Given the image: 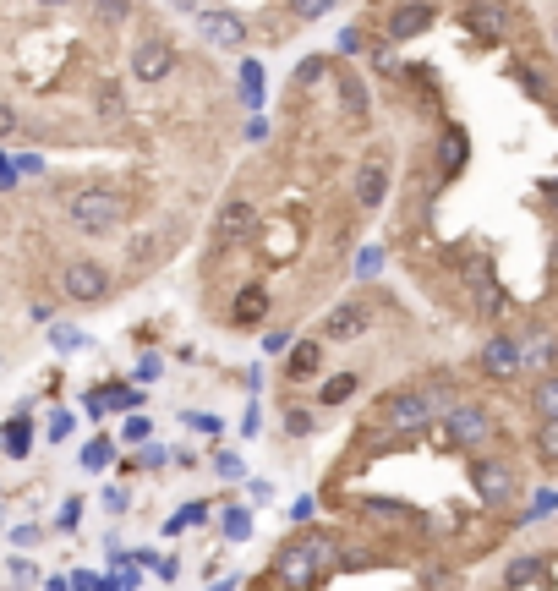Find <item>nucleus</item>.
<instances>
[{"label":"nucleus","mask_w":558,"mask_h":591,"mask_svg":"<svg viewBox=\"0 0 558 591\" xmlns=\"http://www.w3.org/2000/svg\"><path fill=\"white\" fill-rule=\"evenodd\" d=\"M340 110H345V121H367V88L356 72L340 77Z\"/></svg>","instance_id":"5701e85b"},{"label":"nucleus","mask_w":558,"mask_h":591,"mask_svg":"<svg viewBox=\"0 0 558 591\" xmlns=\"http://www.w3.org/2000/svg\"><path fill=\"white\" fill-rule=\"evenodd\" d=\"M176 6H192V0H176Z\"/></svg>","instance_id":"5fc2aeb1"},{"label":"nucleus","mask_w":558,"mask_h":591,"mask_svg":"<svg viewBox=\"0 0 558 591\" xmlns=\"http://www.w3.org/2000/svg\"><path fill=\"white\" fill-rule=\"evenodd\" d=\"M39 6H66V0H39Z\"/></svg>","instance_id":"3c124183"},{"label":"nucleus","mask_w":558,"mask_h":591,"mask_svg":"<svg viewBox=\"0 0 558 591\" xmlns=\"http://www.w3.org/2000/svg\"><path fill=\"white\" fill-rule=\"evenodd\" d=\"M433 422H444V405L433 400V389L422 384H400V389H383L378 400H372V427H378L383 438H416L427 433Z\"/></svg>","instance_id":"f03ea898"},{"label":"nucleus","mask_w":558,"mask_h":591,"mask_svg":"<svg viewBox=\"0 0 558 591\" xmlns=\"http://www.w3.org/2000/svg\"><path fill=\"white\" fill-rule=\"evenodd\" d=\"M334 11V0H296V17L301 22H318V17H329Z\"/></svg>","instance_id":"c9c22d12"},{"label":"nucleus","mask_w":558,"mask_h":591,"mask_svg":"<svg viewBox=\"0 0 558 591\" xmlns=\"http://www.w3.org/2000/svg\"><path fill=\"white\" fill-rule=\"evenodd\" d=\"M515 77H520V83H526V94H531V99H542V104H548V99H553V94H548V83H542V77H537V72H531V66H520V72H515Z\"/></svg>","instance_id":"e433bc0d"},{"label":"nucleus","mask_w":558,"mask_h":591,"mask_svg":"<svg viewBox=\"0 0 558 591\" xmlns=\"http://www.w3.org/2000/svg\"><path fill=\"white\" fill-rule=\"evenodd\" d=\"M247 137H252V143H263V137H269V121H263V115H258V121H247Z\"/></svg>","instance_id":"49530a36"},{"label":"nucleus","mask_w":558,"mask_h":591,"mask_svg":"<svg viewBox=\"0 0 558 591\" xmlns=\"http://www.w3.org/2000/svg\"><path fill=\"white\" fill-rule=\"evenodd\" d=\"M362 44H367V39H362V28H345V33H340V55H356Z\"/></svg>","instance_id":"37998d69"},{"label":"nucleus","mask_w":558,"mask_h":591,"mask_svg":"<svg viewBox=\"0 0 558 591\" xmlns=\"http://www.w3.org/2000/svg\"><path fill=\"white\" fill-rule=\"evenodd\" d=\"M203 520H208V504H186L176 520H165V531L176 537V531H186V526H203Z\"/></svg>","instance_id":"7c9ffc66"},{"label":"nucleus","mask_w":558,"mask_h":591,"mask_svg":"<svg viewBox=\"0 0 558 591\" xmlns=\"http://www.w3.org/2000/svg\"><path fill=\"white\" fill-rule=\"evenodd\" d=\"M61 291H66V301H77V307H93V301L110 296V269L93 263V258H77V263H66Z\"/></svg>","instance_id":"0eeeda50"},{"label":"nucleus","mask_w":558,"mask_h":591,"mask_svg":"<svg viewBox=\"0 0 558 591\" xmlns=\"http://www.w3.org/2000/svg\"><path fill=\"white\" fill-rule=\"evenodd\" d=\"M520 586L548 591V559H542V553H515V559L504 564V591H520Z\"/></svg>","instance_id":"dca6fc26"},{"label":"nucleus","mask_w":558,"mask_h":591,"mask_svg":"<svg viewBox=\"0 0 558 591\" xmlns=\"http://www.w3.org/2000/svg\"><path fill=\"white\" fill-rule=\"evenodd\" d=\"M471 493L487 515H509V509L520 515V466L504 455H487V449L471 455Z\"/></svg>","instance_id":"7ed1b4c3"},{"label":"nucleus","mask_w":558,"mask_h":591,"mask_svg":"<svg viewBox=\"0 0 558 591\" xmlns=\"http://www.w3.org/2000/svg\"><path fill=\"white\" fill-rule=\"evenodd\" d=\"M411 6H438V0H411Z\"/></svg>","instance_id":"603ef678"},{"label":"nucleus","mask_w":558,"mask_h":591,"mask_svg":"<svg viewBox=\"0 0 558 591\" xmlns=\"http://www.w3.org/2000/svg\"><path fill=\"white\" fill-rule=\"evenodd\" d=\"M252 236H258V208H252L247 197H230L214 219V241L219 247H247Z\"/></svg>","instance_id":"6e6552de"},{"label":"nucleus","mask_w":558,"mask_h":591,"mask_svg":"<svg viewBox=\"0 0 558 591\" xmlns=\"http://www.w3.org/2000/svg\"><path fill=\"white\" fill-rule=\"evenodd\" d=\"M197 28H203V39L214 44V50H241V44H247V22H241L236 11H203Z\"/></svg>","instance_id":"4468645a"},{"label":"nucleus","mask_w":558,"mask_h":591,"mask_svg":"<svg viewBox=\"0 0 558 591\" xmlns=\"http://www.w3.org/2000/svg\"><path fill=\"white\" fill-rule=\"evenodd\" d=\"M520 351H526V367L537 378H548V373H558V334H548V329H537V323H520Z\"/></svg>","instance_id":"9b49d317"},{"label":"nucleus","mask_w":558,"mask_h":591,"mask_svg":"<svg viewBox=\"0 0 558 591\" xmlns=\"http://www.w3.org/2000/svg\"><path fill=\"white\" fill-rule=\"evenodd\" d=\"M170 72H176V44L170 39H143L132 50V77L137 83H165Z\"/></svg>","instance_id":"1a4fd4ad"},{"label":"nucleus","mask_w":558,"mask_h":591,"mask_svg":"<svg viewBox=\"0 0 558 591\" xmlns=\"http://www.w3.org/2000/svg\"><path fill=\"white\" fill-rule=\"evenodd\" d=\"M526 400H531V411H537V422H558V373L537 378Z\"/></svg>","instance_id":"412c9836"},{"label":"nucleus","mask_w":558,"mask_h":591,"mask_svg":"<svg viewBox=\"0 0 558 591\" xmlns=\"http://www.w3.org/2000/svg\"><path fill=\"white\" fill-rule=\"evenodd\" d=\"M165 252H176V236H170V230H148V236H137L132 247H126V258L143 269V263H159Z\"/></svg>","instance_id":"a211bd4d"},{"label":"nucleus","mask_w":558,"mask_h":591,"mask_svg":"<svg viewBox=\"0 0 558 591\" xmlns=\"http://www.w3.org/2000/svg\"><path fill=\"white\" fill-rule=\"evenodd\" d=\"M323 77V55H307V61H296V88H312Z\"/></svg>","instance_id":"72a5a7b5"},{"label":"nucleus","mask_w":558,"mask_h":591,"mask_svg":"<svg viewBox=\"0 0 558 591\" xmlns=\"http://www.w3.org/2000/svg\"><path fill=\"white\" fill-rule=\"evenodd\" d=\"M389 197V159L383 154H367L362 170H356V203L362 208H378Z\"/></svg>","instance_id":"2eb2a0df"},{"label":"nucleus","mask_w":558,"mask_h":591,"mask_svg":"<svg viewBox=\"0 0 558 591\" xmlns=\"http://www.w3.org/2000/svg\"><path fill=\"white\" fill-rule=\"evenodd\" d=\"M11 126H17V110H11V104H0V137H6Z\"/></svg>","instance_id":"de8ad7c7"},{"label":"nucleus","mask_w":558,"mask_h":591,"mask_svg":"<svg viewBox=\"0 0 558 591\" xmlns=\"http://www.w3.org/2000/svg\"><path fill=\"white\" fill-rule=\"evenodd\" d=\"M186 427H197V433H214V438H219V427H225V422H219V416H208V411H186Z\"/></svg>","instance_id":"4c0bfd02"},{"label":"nucleus","mask_w":558,"mask_h":591,"mask_svg":"<svg viewBox=\"0 0 558 591\" xmlns=\"http://www.w3.org/2000/svg\"><path fill=\"white\" fill-rule=\"evenodd\" d=\"M219 537H225V542H252V509L247 504H225V509H219Z\"/></svg>","instance_id":"aec40b11"},{"label":"nucleus","mask_w":558,"mask_h":591,"mask_svg":"<svg viewBox=\"0 0 558 591\" xmlns=\"http://www.w3.org/2000/svg\"><path fill=\"white\" fill-rule=\"evenodd\" d=\"M465 22H471V28H482L487 39H493V33H504L509 22H515V11L498 6V0H482V6H471V17H465Z\"/></svg>","instance_id":"6ab92c4d"},{"label":"nucleus","mask_w":558,"mask_h":591,"mask_svg":"<svg viewBox=\"0 0 558 591\" xmlns=\"http://www.w3.org/2000/svg\"><path fill=\"white\" fill-rule=\"evenodd\" d=\"M531 449H537L542 466L558 471V422H537V433H531Z\"/></svg>","instance_id":"393cba45"},{"label":"nucleus","mask_w":558,"mask_h":591,"mask_svg":"<svg viewBox=\"0 0 558 591\" xmlns=\"http://www.w3.org/2000/svg\"><path fill=\"white\" fill-rule=\"evenodd\" d=\"M28 444H33V427H28V416H17V422L6 427V449L11 455H28Z\"/></svg>","instance_id":"c756f323"},{"label":"nucleus","mask_w":558,"mask_h":591,"mask_svg":"<svg viewBox=\"0 0 558 591\" xmlns=\"http://www.w3.org/2000/svg\"><path fill=\"white\" fill-rule=\"evenodd\" d=\"M378 269H383V252H378V247H367L362 258H356V274H362V280H372Z\"/></svg>","instance_id":"58836bf2"},{"label":"nucleus","mask_w":558,"mask_h":591,"mask_svg":"<svg viewBox=\"0 0 558 591\" xmlns=\"http://www.w3.org/2000/svg\"><path fill=\"white\" fill-rule=\"evenodd\" d=\"M542 187H548V197H553V203H558V181H542Z\"/></svg>","instance_id":"8fccbe9b"},{"label":"nucleus","mask_w":558,"mask_h":591,"mask_svg":"<svg viewBox=\"0 0 558 591\" xmlns=\"http://www.w3.org/2000/svg\"><path fill=\"white\" fill-rule=\"evenodd\" d=\"M263 318H269V291H263V285H241L236 307H230V323H236V329H258Z\"/></svg>","instance_id":"f3484780"},{"label":"nucleus","mask_w":558,"mask_h":591,"mask_svg":"<svg viewBox=\"0 0 558 591\" xmlns=\"http://www.w3.org/2000/svg\"><path fill=\"white\" fill-rule=\"evenodd\" d=\"M241 433H247V438L263 433V411H258V405H247V416H241Z\"/></svg>","instance_id":"79ce46f5"},{"label":"nucleus","mask_w":558,"mask_h":591,"mask_svg":"<svg viewBox=\"0 0 558 591\" xmlns=\"http://www.w3.org/2000/svg\"><path fill=\"white\" fill-rule=\"evenodd\" d=\"M334 570H345V548L329 526H301L290 542H279L269 559V586L279 591H318Z\"/></svg>","instance_id":"f257e3e1"},{"label":"nucleus","mask_w":558,"mask_h":591,"mask_svg":"<svg viewBox=\"0 0 558 591\" xmlns=\"http://www.w3.org/2000/svg\"><path fill=\"white\" fill-rule=\"evenodd\" d=\"M433 22H438V6H394L389 17H383V39L389 44H400V39H422V33H433Z\"/></svg>","instance_id":"9d476101"},{"label":"nucleus","mask_w":558,"mask_h":591,"mask_svg":"<svg viewBox=\"0 0 558 591\" xmlns=\"http://www.w3.org/2000/svg\"><path fill=\"white\" fill-rule=\"evenodd\" d=\"M285 433H290V438H312V433H318V411H307V405H290V411H285Z\"/></svg>","instance_id":"a878e982"},{"label":"nucleus","mask_w":558,"mask_h":591,"mask_svg":"<svg viewBox=\"0 0 558 591\" xmlns=\"http://www.w3.org/2000/svg\"><path fill=\"white\" fill-rule=\"evenodd\" d=\"M72 225L83 230V236H110L115 225H126V192L115 187H83L72 197Z\"/></svg>","instance_id":"39448f33"},{"label":"nucleus","mask_w":558,"mask_h":591,"mask_svg":"<svg viewBox=\"0 0 558 591\" xmlns=\"http://www.w3.org/2000/svg\"><path fill=\"white\" fill-rule=\"evenodd\" d=\"M126 438H132V444H148V422H143V416H132V422H126Z\"/></svg>","instance_id":"c03bdc74"},{"label":"nucleus","mask_w":558,"mask_h":591,"mask_svg":"<svg viewBox=\"0 0 558 591\" xmlns=\"http://www.w3.org/2000/svg\"><path fill=\"white\" fill-rule=\"evenodd\" d=\"M312 515H318V498L301 493L296 504H290V526H296V531H301V526H312Z\"/></svg>","instance_id":"2f4dec72"},{"label":"nucleus","mask_w":558,"mask_h":591,"mask_svg":"<svg viewBox=\"0 0 558 591\" xmlns=\"http://www.w3.org/2000/svg\"><path fill=\"white\" fill-rule=\"evenodd\" d=\"M241 94L247 104H263V61H241Z\"/></svg>","instance_id":"bb28decb"},{"label":"nucleus","mask_w":558,"mask_h":591,"mask_svg":"<svg viewBox=\"0 0 558 591\" xmlns=\"http://www.w3.org/2000/svg\"><path fill=\"white\" fill-rule=\"evenodd\" d=\"M553 44H558V28H553Z\"/></svg>","instance_id":"6e6d98bb"},{"label":"nucleus","mask_w":558,"mask_h":591,"mask_svg":"<svg viewBox=\"0 0 558 591\" xmlns=\"http://www.w3.org/2000/svg\"><path fill=\"white\" fill-rule=\"evenodd\" d=\"M498 438V422L482 400H455L444 411V444L449 449H465V455H482L487 444Z\"/></svg>","instance_id":"20e7f679"},{"label":"nucleus","mask_w":558,"mask_h":591,"mask_svg":"<svg viewBox=\"0 0 558 591\" xmlns=\"http://www.w3.org/2000/svg\"><path fill=\"white\" fill-rule=\"evenodd\" d=\"M110 460H115V444H110V438H93V444L83 449V466H88V471H104Z\"/></svg>","instance_id":"c85d7f7f"},{"label":"nucleus","mask_w":558,"mask_h":591,"mask_svg":"<svg viewBox=\"0 0 558 591\" xmlns=\"http://www.w3.org/2000/svg\"><path fill=\"white\" fill-rule=\"evenodd\" d=\"M372 329V307L367 301H340V307L323 318V340H362Z\"/></svg>","instance_id":"f8f14e48"},{"label":"nucleus","mask_w":558,"mask_h":591,"mask_svg":"<svg viewBox=\"0 0 558 591\" xmlns=\"http://www.w3.org/2000/svg\"><path fill=\"white\" fill-rule=\"evenodd\" d=\"M165 460H170V449H159V444L143 449V466H165Z\"/></svg>","instance_id":"a18cd8bd"},{"label":"nucleus","mask_w":558,"mask_h":591,"mask_svg":"<svg viewBox=\"0 0 558 591\" xmlns=\"http://www.w3.org/2000/svg\"><path fill=\"white\" fill-rule=\"evenodd\" d=\"M247 493H252V504H269V498H274V482H269V477H252Z\"/></svg>","instance_id":"a19ab883"},{"label":"nucleus","mask_w":558,"mask_h":591,"mask_svg":"<svg viewBox=\"0 0 558 591\" xmlns=\"http://www.w3.org/2000/svg\"><path fill=\"white\" fill-rule=\"evenodd\" d=\"M290 345H296V334H290V329H269V334H263V351H269V356H285Z\"/></svg>","instance_id":"f704fd0d"},{"label":"nucleus","mask_w":558,"mask_h":591,"mask_svg":"<svg viewBox=\"0 0 558 591\" xmlns=\"http://www.w3.org/2000/svg\"><path fill=\"white\" fill-rule=\"evenodd\" d=\"M427 591H460L455 581H433V586H427Z\"/></svg>","instance_id":"09e8293b"},{"label":"nucleus","mask_w":558,"mask_h":591,"mask_svg":"<svg viewBox=\"0 0 558 591\" xmlns=\"http://www.w3.org/2000/svg\"><path fill=\"white\" fill-rule=\"evenodd\" d=\"M356 389H362V373H356V367H351V373H334V378H323L318 405H329V411H334V405H345Z\"/></svg>","instance_id":"4be33fe9"},{"label":"nucleus","mask_w":558,"mask_h":591,"mask_svg":"<svg viewBox=\"0 0 558 591\" xmlns=\"http://www.w3.org/2000/svg\"><path fill=\"white\" fill-rule=\"evenodd\" d=\"M476 373H482L487 384H509V378L526 373V351H520V334H515V329L487 334L482 351H476Z\"/></svg>","instance_id":"423d86ee"},{"label":"nucleus","mask_w":558,"mask_h":591,"mask_svg":"<svg viewBox=\"0 0 558 591\" xmlns=\"http://www.w3.org/2000/svg\"><path fill=\"white\" fill-rule=\"evenodd\" d=\"M460 6H465V11H471V6H482V0H460Z\"/></svg>","instance_id":"864d4df0"},{"label":"nucleus","mask_w":558,"mask_h":591,"mask_svg":"<svg viewBox=\"0 0 558 591\" xmlns=\"http://www.w3.org/2000/svg\"><path fill=\"white\" fill-rule=\"evenodd\" d=\"M214 471H219L225 482H241V477H247V466H241L236 449H214Z\"/></svg>","instance_id":"cd10ccee"},{"label":"nucleus","mask_w":558,"mask_h":591,"mask_svg":"<svg viewBox=\"0 0 558 591\" xmlns=\"http://www.w3.org/2000/svg\"><path fill=\"white\" fill-rule=\"evenodd\" d=\"M93 11H99L104 22H121V17H126V11H132V6H126V0H99V6H93Z\"/></svg>","instance_id":"ea45409f"},{"label":"nucleus","mask_w":558,"mask_h":591,"mask_svg":"<svg viewBox=\"0 0 558 591\" xmlns=\"http://www.w3.org/2000/svg\"><path fill=\"white\" fill-rule=\"evenodd\" d=\"M323 345H329L323 334H307V340L290 345L285 351V378L290 384H312V378L323 373Z\"/></svg>","instance_id":"ddd939ff"},{"label":"nucleus","mask_w":558,"mask_h":591,"mask_svg":"<svg viewBox=\"0 0 558 591\" xmlns=\"http://www.w3.org/2000/svg\"><path fill=\"white\" fill-rule=\"evenodd\" d=\"M460 159H465V137H460V132H449V137H444V176H455Z\"/></svg>","instance_id":"473e14b6"},{"label":"nucleus","mask_w":558,"mask_h":591,"mask_svg":"<svg viewBox=\"0 0 558 591\" xmlns=\"http://www.w3.org/2000/svg\"><path fill=\"white\" fill-rule=\"evenodd\" d=\"M548 515H558V488H537L531 504L520 509V526H537V520H548Z\"/></svg>","instance_id":"b1692460"}]
</instances>
